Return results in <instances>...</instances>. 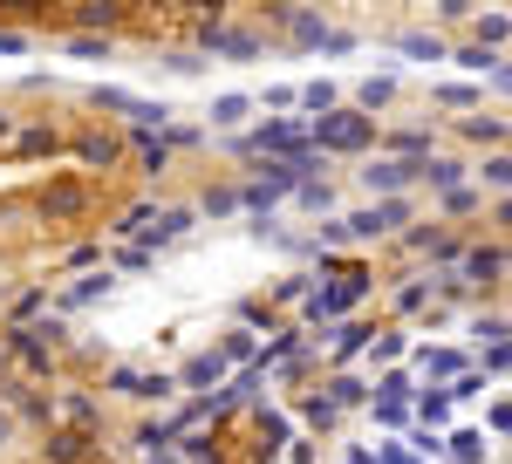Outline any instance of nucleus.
<instances>
[{"mask_svg":"<svg viewBox=\"0 0 512 464\" xmlns=\"http://www.w3.org/2000/svg\"><path fill=\"white\" fill-rule=\"evenodd\" d=\"M410 171H417V164H376V171H369V185H403Z\"/></svg>","mask_w":512,"mask_h":464,"instance_id":"1","label":"nucleus"},{"mask_svg":"<svg viewBox=\"0 0 512 464\" xmlns=\"http://www.w3.org/2000/svg\"><path fill=\"white\" fill-rule=\"evenodd\" d=\"M7 430H14V424H7V417H0V437H7Z\"/></svg>","mask_w":512,"mask_h":464,"instance_id":"2","label":"nucleus"}]
</instances>
